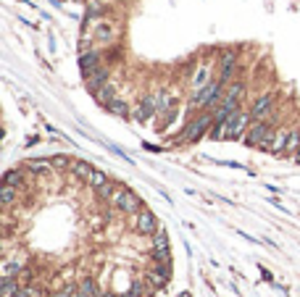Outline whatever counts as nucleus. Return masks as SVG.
Returning a JSON list of instances; mask_svg holds the SVG:
<instances>
[{
	"mask_svg": "<svg viewBox=\"0 0 300 297\" xmlns=\"http://www.w3.org/2000/svg\"><path fill=\"white\" fill-rule=\"evenodd\" d=\"M21 284H19V281H16V276H0V294H11V292H16V289H19Z\"/></svg>",
	"mask_w": 300,
	"mask_h": 297,
	"instance_id": "nucleus-25",
	"label": "nucleus"
},
{
	"mask_svg": "<svg viewBox=\"0 0 300 297\" xmlns=\"http://www.w3.org/2000/svg\"><path fill=\"white\" fill-rule=\"evenodd\" d=\"M155 116H158V98H155V92H150V95H142L137 100V105L132 108V118L137 124H148Z\"/></svg>",
	"mask_w": 300,
	"mask_h": 297,
	"instance_id": "nucleus-9",
	"label": "nucleus"
},
{
	"mask_svg": "<svg viewBox=\"0 0 300 297\" xmlns=\"http://www.w3.org/2000/svg\"><path fill=\"white\" fill-rule=\"evenodd\" d=\"M290 134H292V127H290V124H279L277 132H274V153H271V155H282V153H284Z\"/></svg>",
	"mask_w": 300,
	"mask_h": 297,
	"instance_id": "nucleus-15",
	"label": "nucleus"
},
{
	"mask_svg": "<svg viewBox=\"0 0 300 297\" xmlns=\"http://www.w3.org/2000/svg\"><path fill=\"white\" fill-rule=\"evenodd\" d=\"M253 116H250V108H240L227 118V142H240L245 137V132L250 129Z\"/></svg>",
	"mask_w": 300,
	"mask_h": 297,
	"instance_id": "nucleus-5",
	"label": "nucleus"
},
{
	"mask_svg": "<svg viewBox=\"0 0 300 297\" xmlns=\"http://www.w3.org/2000/svg\"><path fill=\"white\" fill-rule=\"evenodd\" d=\"M19 187H11V184H3V190H0V202H3L6 208H11L16 200H19Z\"/></svg>",
	"mask_w": 300,
	"mask_h": 297,
	"instance_id": "nucleus-23",
	"label": "nucleus"
},
{
	"mask_svg": "<svg viewBox=\"0 0 300 297\" xmlns=\"http://www.w3.org/2000/svg\"><path fill=\"white\" fill-rule=\"evenodd\" d=\"M179 297H189V294H187V292H182V294H179Z\"/></svg>",
	"mask_w": 300,
	"mask_h": 297,
	"instance_id": "nucleus-37",
	"label": "nucleus"
},
{
	"mask_svg": "<svg viewBox=\"0 0 300 297\" xmlns=\"http://www.w3.org/2000/svg\"><path fill=\"white\" fill-rule=\"evenodd\" d=\"M79 289H85V292L92 294V297H108V292L100 289V284H98V281H95L92 276H85L82 281H79Z\"/></svg>",
	"mask_w": 300,
	"mask_h": 297,
	"instance_id": "nucleus-19",
	"label": "nucleus"
},
{
	"mask_svg": "<svg viewBox=\"0 0 300 297\" xmlns=\"http://www.w3.org/2000/svg\"><path fill=\"white\" fill-rule=\"evenodd\" d=\"M277 127V118L271 116V118H253V124H250V129L245 132V137H242V142L248 145V147H258L263 139H266V134L271 132Z\"/></svg>",
	"mask_w": 300,
	"mask_h": 297,
	"instance_id": "nucleus-8",
	"label": "nucleus"
},
{
	"mask_svg": "<svg viewBox=\"0 0 300 297\" xmlns=\"http://www.w3.org/2000/svg\"><path fill=\"white\" fill-rule=\"evenodd\" d=\"M216 76H219L216 61H200V64H195V71L189 74V90L198 92V90H203L205 84H211Z\"/></svg>",
	"mask_w": 300,
	"mask_h": 297,
	"instance_id": "nucleus-7",
	"label": "nucleus"
},
{
	"mask_svg": "<svg viewBox=\"0 0 300 297\" xmlns=\"http://www.w3.org/2000/svg\"><path fill=\"white\" fill-rule=\"evenodd\" d=\"M211 127H213V111H198L184 124V129L177 137V142L179 145H195L205 134H211Z\"/></svg>",
	"mask_w": 300,
	"mask_h": 297,
	"instance_id": "nucleus-2",
	"label": "nucleus"
},
{
	"mask_svg": "<svg viewBox=\"0 0 300 297\" xmlns=\"http://www.w3.org/2000/svg\"><path fill=\"white\" fill-rule=\"evenodd\" d=\"M150 258L155 263H171V250H150Z\"/></svg>",
	"mask_w": 300,
	"mask_h": 297,
	"instance_id": "nucleus-30",
	"label": "nucleus"
},
{
	"mask_svg": "<svg viewBox=\"0 0 300 297\" xmlns=\"http://www.w3.org/2000/svg\"><path fill=\"white\" fill-rule=\"evenodd\" d=\"M105 182H111L105 171H103V168H92V174L87 176V182H85V184L90 187V190H98V187H103Z\"/></svg>",
	"mask_w": 300,
	"mask_h": 297,
	"instance_id": "nucleus-24",
	"label": "nucleus"
},
{
	"mask_svg": "<svg viewBox=\"0 0 300 297\" xmlns=\"http://www.w3.org/2000/svg\"><path fill=\"white\" fill-rule=\"evenodd\" d=\"M145 294H150V281H148V284H145V281H134L132 289L126 292L124 297H145Z\"/></svg>",
	"mask_w": 300,
	"mask_h": 297,
	"instance_id": "nucleus-26",
	"label": "nucleus"
},
{
	"mask_svg": "<svg viewBox=\"0 0 300 297\" xmlns=\"http://www.w3.org/2000/svg\"><path fill=\"white\" fill-rule=\"evenodd\" d=\"M103 58H105V48H92V50L79 53V71L87 74V71H92V69L103 66Z\"/></svg>",
	"mask_w": 300,
	"mask_h": 297,
	"instance_id": "nucleus-13",
	"label": "nucleus"
},
{
	"mask_svg": "<svg viewBox=\"0 0 300 297\" xmlns=\"http://www.w3.org/2000/svg\"><path fill=\"white\" fill-rule=\"evenodd\" d=\"M26 174L29 171L24 168V166H19V168H8L6 171V176H3V184H11V187H24V182H26Z\"/></svg>",
	"mask_w": 300,
	"mask_h": 297,
	"instance_id": "nucleus-17",
	"label": "nucleus"
},
{
	"mask_svg": "<svg viewBox=\"0 0 300 297\" xmlns=\"http://www.w3.org/2000/svg\"><path fill=\"white\" fill-rule=\"evenodd\" d=\"M6 297H35V292H32L29 287H19L16 292H11V294H6Z\"/></svg>",
	"mask_w": 300,
	"mask_h": 297,
	"instance_id": "nucleus-34",
	"label": "nucleus"
},
{
	"mask_svg": "<svg viewBox=\"0 0 300 297\" xmlns=\"http://www.w3.org/2000/svg\"><path fill=\"white\" fill-rule=\"evenodd\" d=\"M108 205H114L119 213L134 216V213H140V211H142V200H140V195H137L134 190H129V187L119 184L116 190H114V195H111Z\"/></svg>",
	"mask_w": 300,
	"mask_h": 297,
	"instance_id": "nucleus-4",
	"label": "nucleus"
},
{
	"mask_svg": "<svg viewBox=\"0 0 300 297\" xmlns=\"http://www.w3.org/2000/svg\"><path fill=\"white\" fill-rule=\"evenodd\" d=\"M248 108H250V116L253 118H271L274 116V108H277V95H274L271 90H266Z\"/></svg>",
	"mask_w": 300,
	"mask_h": 297,
	"instance_id": "nucleus-10",
	"label": "nucleus"
},
{
	"mask_svg": "<svg viewBox=\"0 0 300 297\" xmlns=\"http://www.w3.org/2000/svg\"><path fill=\"white\" fill-rule=\"evenodd\" d=\"M50 166H53L56 171H66V168H71V161H69V155H53V158H50Z\"/></svg>",
	"mask_w": 300,
	"mask_h": 297,
	"instance_id": "nucleus-28",
	"label": "nucleus"
},
{
	"mask_svg": "<svg viewBox=\"0 0 300 297\" xmlns=\"http://www.w3.org/2000/svg\"><path fill=\"white\" fill-rule=\"evenodd\" d=\"M216 66H219V79L221 82H234V74H237V66H240V55L232 48H221L219 55H216Z\"/></svg>",
	"mask_w": 300,
	"mask_h": 297,
	"instance_id": "nucleus-6",
	"label": "nucleus"
},
{
	"mask_svg": "<svg viewBox=\"0 0 300 297\" xmlns=\"http://www.w3.org/2000/svg\"><path fill=\"white\" fill-rule=\"evenodd\" d=\"M297 147H300V124H297V127H292V134L287 139V147H284L282 158H292V155L297 153Z\"/></svg>",
	"mask_w": 300,
	"mask_h": 297,
	"instance_id": "nucleus-21",
	"label": "nucleus"
},
{
	"mask_svg": "<svg viewBox=\"0 0 300 297\" xmlns=\"http://www.w3.org/2000/svg\"><path fill=\"white\" fill-rule=\"evenodd\" d=\"M132 108H134V105H132L129 100H124V98L119 95V98H114V100L105 105V111L114 113V116H119V118H132Z\"/></svg>",
	"mask_w": 300,
	"mask_h": 297,
	"instance_id": "nucleus-14",
	"label": "nucleus"
},
{
	"mask_svg": "<svg viewBox=\"0 0 300 297\" xmlns=\"http://www.w3.org/2000/svg\"><path fill=\"white\" fill-rule=\"evenodd\" d=\"M16 274H21V263H6L3 265V271H0V276H16Z\"/></svg>",
	"mask_w": 300,
	"mask_h": 297,
	"instance_id": "nucleus-31",
	"label": "nucleus"
},
{
	"mask_svg": "<svg viewBox=\"0 0 300 297\" xmlns=\"http://www.w3.org/2000/svg\"><path fill=\"white\" fill-rule=\"evenodd\" d=\"M292 161H295V166H300V147H297V153L292 155Z\"/></svg>",
	"mask_w": 300,
	"mask_h": 297,
	"instance_id": "nucleus-35",
	"label": "nucleus"
},
{
	"mask_svg": "<svg viewBox=\"0 0 300 297\" xmlns=\"http://www.w3.org/2000/svg\"><path fill=\"white\" fill-rule=\"evenodd\" d=\"M114 98H119V82H116V79H111L108 84H103L98 92H95V100H98L103 108H105L111 100H114Z\"/></svg>",
	"mask_w": 300,
	"mask_h": 297,
	"instance_id": "nucleus-16",
	"label": "nucleus"
},
{
	"mask_svg": "<svg viewBox=\"0 0 300 297\" xmlns=\"http://www.w3.org/2000/svg\"><path fill=\"white\" fill-rule=\"evenodd\" d=\"M82 35H90L98 48H114L121 40V21L114 13H103V16H85Z\"/></svg>",
	"mask_w": 300,
	"mask_h": 297,
	"instance_id": "nucleus-1",
	"label": "nucleus"
},
{
	"mask_svg": "<svg viewBox=\"0 0 300 297\" xmlns=\"http://www.w3.org/2000/svg\"><path fill=\"white\" fill-rule=\"evenodd\" d=\"M153 269H155L158 274H163L166 279H171V263H155Z\"/></svg>",
	"mask_w": 300,
	"mask_h": 297,
	"instance_id": "nucleus-33",
	"label": "nucleus"
},
{
	"mask_svg": "<svg viewBox=\"0 0 300 297\" xmlns=\"http://www.w3.org/2000/svg\"><path fill=\"white\" fill-rule=\"evenodd\" d=\"M82 79H85V87H87V92H98L103 84H108L111 82V66L108 64H103V66H98V69H92V71H87V74H82Z\"/></svg>",
	"mask_w": 300,
	"mask_h": 297,
	"instance_id": "nucleus-11",
	"label": "nucleus"
},
{
	"mask_svg": "<svg viewBox=\"0 0 300 297\" xmlns=\"http://www.w3.org/2000/svg\"><path fill=\"white\" fill-rule=\"evenodd\" d=\"M224 92H227V82H221L219 76L211 82V84H205L203 90L193 92L189 95V111L198 113V111H213V108L221 103V98H224Z\"/></svg>",
	"mask_w": 300,
	"mask_h": 297,
	"instance_id": "nucleus-3",
	"label": "nucleus"
},
{
	"mask_svg": "<svg viewBox=\"0 0 300 297\" xmlns=\"http://www.w3.org/2000/svg\"><path fill=\"white\" fill-rule=\"evenodd\" d=\"M150 245L153 250H171V242H169V231L163 226H158L155 234H150Z\"/></svg>",
	"mask_w": 300,
	"mask_h": 297,
	"instance_id": "nucleus-20",
	"label": "nucleus"
},
{
	"mask_svg": "<svg viewBox=\"0 0 300 297\" xmlns=\"http://www.w3.org/2000/svg\"><path fill=\"white\" fill-rule=\"evenodd\" d=\"M50 3H53L56 8H61V6H63V0H50Z\"/></svg>",
	"mask_w": 300,
	"mask_h": 297,
	"instance_id": "nucleus-36",
	"label": "nucleus"
},
{
	"mask_svg": "<svg viewBox=\"0 0 300 297\" xmlns=\"http://www.w3.org/2000/svg\"><path fill=\"white\" fill-rule=\"evenodd\" d=\"M24 168L29 171V174H47L53 166H50V158H29V161H24Z\"/></svg>",
	"mask_w": 300,
	"mask_h": 297,
	"instance_id": "nucleus-18",
	"label": "nucleus"
},
{
	"mask_svg": "<svg viewBox=\"0 0 300 297\" xmlns=\"http://www.w3.org/2000/svg\"><path fill=\"white\" fill-rule=\"evenodd\" d=\"M158 218H155V213L153 211H140V213H134V231L137 234H155L158 231Z\"/></svg>",
	"mask_w": 300,
	"mask_h": 297,
	"instance_id": "nucleus-12",
	"label": "nucleus"
},
{
	"mask_svg": "<svg viewBox=\"0 0 300 297\" xmlns=\"http://www.w3.org/2000/svg\"><path fill=\"white\" fill-rule=\"evenodd\" d=\"M114 190H116V184H114V182H105V184H103V187H98L95 192H98V197H100V200H105V202H108V200H111V195H114Z\"/></svg>",
	"mask_w": 300,
	"mask_h": 297,
	"instance_id": "nucleus-29",
	"label": "nucleus"
},
{
	"mask_svg": "<svg viewBox=\"0 0 300 297\" xmlns=\"http://www.w3.org/2000/svg\"><path fill=\"white\" fill-rule=\"evenodd\" d=\"M76 294V287L74 284H66V287H61V289H56L50 297H74Z\"/></svg>",
	"mask_w": 300,
	"mask_h": 297,
	"instance_id": "nucleus-32",
	"label": "nucleus"
},
{
	"mask_svg": "<svg viewBox=\"0 0 300 297\" xmlns=\"http://www.w3.org/2000/svg\"><path fill=\"white\" fill-rule=\"evenodd\" d=\"M148 281H150V284H153L155 289H161V287H166V284H169L171 279H166L163 274H158L155 269H148Z\"/></svg>",
	"mask_w": 300,
	"mask_h": 297,
	"instance_id": "nucleus-27",
	"label": "nucleus"
},
{
	"mask_svg": "<svg viewBox=\"0 0 300 297\" xmlns=\"http://www.w3.org/2000/svg\"><path fill=\"white\" fill-rule=\"evenodd\" d=\"M92 168H95V166H90L87 161H71V174H74L79 182H87V176L92 174Z\"/></svg>",
	"mask_w": 300,
	"mask_h": 297,
	"instance_id": "nucleus-22",
	"label": "nucleus"
}]
</instances>
